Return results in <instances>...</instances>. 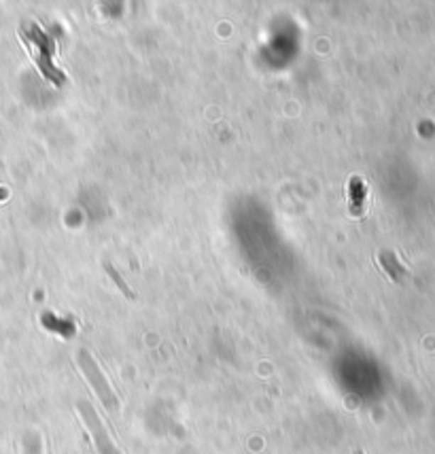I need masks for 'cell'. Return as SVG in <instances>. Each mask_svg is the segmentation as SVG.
Listing matches in <instances>:
<instances>
[{
    "mask_svg": "<svg viewBox=\"0 0 435 454\" xmlns=\"http://www.w3.org/2000/svg\"><path fill=\"white\" fill-rule=\"evenodd\" d=\"M77 363H79L81 372L85 374L87 382L92 384V389L96 391V395L100 397L102 406H104L111 414H119V399H117L115 391L111 389L107 376L102 374L98 361L90 355V350L81 348V350L77 352Z\"/></svg>",
    "mask_w": 435,
    "mask_h": 454,
    "instance_id": "obj_1",
    "label": "cell"
},
{
    "mask_svg": "<svg viewBox=\"0 0 435 454\" xmlns=\"http://www.w3.org/2000/svg\"><path fill=\"white\" fill-rule=\"evenodd\" d=\"M30 45L28 47H38V51L34 53V60L38 64V68L43 70V75L47 79H51L53 83H62L64 75L60 70H55L53 62H51V55H53V43L49 40V36L38 28V26H30Z\"/></svg>",
    "mask_w": 435,
    "mask_h": 454,
    "instance_id": "obj_2",
    "label": "cell"
},
{
    "mask_svg": "<svg viewBox=\"0 0 435 454\" xmlns=\"http://www.w3.org/2000/svg\"><path fill=\"white\" fill-rule=\"evenodd\" d=\"M77 410H79V414H81V418H83V423H85L87 431L92 433V440H94V444H96L98 453L122 454L117 448H115V444L111 442V438H109V433H107V427L102 425V421H100L98 412L92 408V404H90V401H77Z\"/></svg>",
    "mask_w": 435,
    "mask_h": 454,
    "instance_id": "obj_3",
    "label": "cell"
},
{
    "mask_svg": "<svg viewBox=\"0 0 435 454\" xmlns=\"http://www.w3.org/2000/svg\"><path fill=\"white\" fill-rule=\"evenodd\" d=\"M367 202V187L359 176H353L348 180V212L350 217H361L365 212Z\"/></svg>",
    "mask_w": 435,
    "mask_h": 454,
    "instance_id": "obj_4",
    "label": "cell"
},
{
    "mask_svg": "<svg viewBox=\"0 0 435 454\" xmlns=\"http://www.w3.org/2000/svg\"><path fill=\"white\" fill-rule=\"evenodd\" d=\"M378 261H380L382 270H385L395 283H404V279H406V268L397 261V257H395L391 251H382V253L378 255Z\"/></svg>",
    "mask_w": 435,
    "mask_h": 454,
    "instance_id": "obj_5",
    "label": "cell"
},
{
    "mask_svg": "<svg viewBox=\"0 0 435 454\" xmlns=\"http://www.w3.org/2000/svg\"><path fill=\"white\" fill-rule=\"evenodd\" d=\"M104 270H107V274H109V276H111V279L115 281V285H117V287L122 289V293H124V296H126L128 300H134V298H136V296H134V291H132V289H130V287H128V285L124 283L122 274H119V272H117V270L113 268V264H109V261H107V264H104Z\"/></svg>",
    "mask_w": 435,
    "mask_h": 454,
    "instance_id": "obj_6",
    "label": "cell"
},
{
    "mask_svg": "<svg viewBox=\"0 0 435 454\" xmlns=\"http://www.w3.org/2000/svg\"><path fill=\"white\" fill-rule=\"evenodd\" d=\"M357 454H361V453H357Z\"/></svg>",
    "mask_w": 435,
    "mask_h": 454,
    "instance_id": "obj_7",
    "label": "cell"
}]
</instances>
